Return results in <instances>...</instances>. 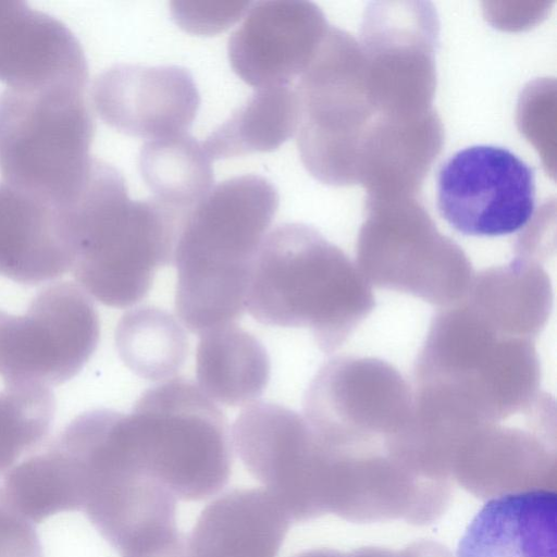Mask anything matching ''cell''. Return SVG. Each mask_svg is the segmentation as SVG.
<instances>
[{
  "label": "cell",
  "mask_w": 557,
  "mask_h": 557,
  "mask_svg": "<svg viewBox=\"0 0 557 557\" xmlns=\"http://www.w3.org/2000/svg\"><path fill=\"white\" fill-rule=\"evenodd\" d=\"M278 205L268 178L245 174L213 186L184 215L173 252L175 309L190 332L244 314L251 267Z\"/></svg>",
  "instance_id": "1"
},
{
  "label": "cell",
  "mask_w": 557,
  "mask_h": 557,
  "mask_svg": "<svg viewBox=\"0 0 557 557\" xmlns=\"http://www.w3.org/2000/svg\"><path fill=\"white\" fill-rule=\"evenodd\" d=\"M534 339L507 334L463 299L432 319L414 363V392L462 422L513 419L537 406Z\"/></svg>",
  "instance_id": "2"
},
{
  "label": "cell",
  "mask_w": 557,
  "mask_h": 557,
  "mask_svg": "<svg viewBox=\"0 0 557 557\" xmlns=\"http://www.w3.org/2000/svg\"><path fill=\"white\" fill-rule=\"evenodd\" d=\"M63 211L74 250L73 275L86 293L115 308L140 301L158 270L173 263L185 215L153 197L131 199L122 174L97 159Z\"/></svg>",
  "instance_id": "3"
},
{
  "label": "cell",
  "mask_w": 557,
  "mask_h": 557,
  "mask_svg": "<svg viewBox=\"0 0 557 557\" xmlns=\"http://www.w3.org/2000/svg\"><path fill=\"white\" fill-rule=\"evenodd\" d=\"M374 307L372 287L359 269L313 228L283 223L264 237L246 294V310L258 322L306 327L331 354Z\"/></svg>",
  "instance_id": "4"
},
{
  "label": "cell",
  "mask_w": 557,
  "mask_h": 557,
  "mask_svg": "<svg viewBox=\"0 0 557 557\" xmlns=\"http://www.w3.org/2000/svg\"><path fill=\"white\" fill-rule=\"evenodd\" d=\"M121 463L182 500H203L228 482L232 438L223 411L185 377L147 389L131 413L117 412Z\"/></svg>",
  "instance_id": "5"
},
{
  "label": "cell",
  "mask_w": 557,
  "mask_h": 557,
  "mask_svg": "<svg viewBox=\"0 0 557 557\" xmlns=\"http://www.w3.org/2000/svg\"><path fill=\"white\" fill-rule=\"evenodd\" d=\"M84 89L7 88L0 94V173L5 183L65 207L90 172L95 124Z\"/></svg>",
  "instance_id": "6"
},
{
  "label": "cell",
  "mask_w": 557,
  "mask_h": 557,
  "mask_svg": "<svg viewBox=\"0 0 557 557\" xmlns=\"http://www.w3.org/2000/svg\"><path fill=\"white\" fill-rule=\"evenodd\" d=\"M232 436L246 469L290 520L304 521L324 510L342 451L302 416L278 404L255 401L236 418Z\"/></svg>",
  "instance_id": "7"
},
{
  "label": "cell",
  "mask_w": 557,
  "mask_h": 557,
  "mask_svg": "<svg viewBox=\"0 0 557 557\" xmlns=\"http://www.w3.org/2000/svg\"><path fill=\"white\" fill-rule=\"evenodd\" d=\"M100 324L87 293L71 282L40 290L23 315L0 323V377L4 385L62 384L96 350Z\"/></svg>",
  "instance_id": "8"
},
{
  "label": "cell",
  "mask_w": 557,
  "mask_h": 557,
  "mask_svg": "<svg viewBox=\"0 0 557 557\" xmlns=\"http://www.w3.org/2000/svg\"><path fill=\"white\" fill-rule=\"evenodd\" d=\"M413 411V392L401 373L374 357L338 356L325 362L304 396V418L337 448L371 438L398 441Z\"/></svg>",
  "instance_id": "9"
},
{
  "label": "cell",
  "mask_w": 557,
  "mask_h": 557,
  "mask_svg": "<svg viewBox=\"0 0 557 557\" xmlns=\"http://www.w3.org/2000/svg\"><path fill=\"white\" fill-rule=\"evenodd\" d=\"M533 169L510 150L467 147L449 157L436 178L440 215L456 232L496 237L519 232L535 211Z\"/></svg>",
  "instance_id": "10"
},
{
  "label": "cell",
  "mask_w": 557,
  "mask_h": 557,
  "mask_svg": "<svg viewBox=\"0 0 557 557\" xmlns=\"http://www.w3.org/2000/svg\"><path fill=\"white\" fill-rule=\"evenodd\" d=\"M91 99L106 124L148 140L186 133L200 106L193 75L176 65H113L95 79Z\"/></svg>",
  "instance_id": "11"
},
{
  "label": "cell",
  "mask_w": 557,
  "mask_h": 557,
  "mask_svg": "<svg viewBox=\"0 0 557 557\" xmlns=\"http://www.w3.org/2000/svg\"><path fill=\"white\" fill-rule=\"evenodd\" d=\"M321 25L319 11L307 2L251 3L228 39L232 70L256 89L287 86L306 67Z\"/></svg>",
  "instance_id": "12"
},
{
  "label": "cell",
  "mask_w": 557,
  "mask_h": 557,
  "mask_svg": "<svg viewBox=\"0 0 557 557\" xmlns=\"http://www.w3.org/2000/svg\"><path fill=\"white\" fill-rule=\"evenodd\" d=\"M84 50L61 21L23 1H0V82L8 88H85Z\"/></svg>",
  "instance_id": "13"
},
{
  "label": "cell",
  "mask_w": 557,
  "mask_h": 557,
  "mask_svg": "<svg viewBox=\"0 0 557 557\" xmlns=\"http://www.w3.org/2000/svg\"><path fill=\"white\" fill-rule=\"evenodd\" d=\"M74 250L62 207L0 183V275L36 285L71 271Z\"/></svg>",
  "instance_id": "14"
},
{
  "label": "cell",
  "mask_w": 557,
  "mask_h": 557,
  "mask_svg": "<svg viewBox=\"0 0 557 557\" xmlns=\"http://www.w3.org/2000/svg\"><path fill=\"white\" fill-rule=\"evenodd\" d=\"M557 494L509 492L483 504L465 530L457 557H556Z\"/></svg>",
  "instance_id": "15"
},
{
  "label": "cell",
  "mask_w": 557,
  "mask_h": 557,
  "mask_svg": "<svg viewBox=\"0 0 557 557\" xmlns=\"http://www.w3.org/2000/svg\"><path fill=\"white\" fill-rule=\"evenodd\" d=\"M290 519L262 488H234L212 500L188 537L191 557H276Z\"/></svg>",
  "instance_id": "16"
},
{
  "label": "cell",
  "mask_w": 557,
  "mask_h": 557,
  "mask_svg": "<svg viewBox=\"0 0 557 557\" xmlns=\"http://www.w3.org/2000/svg\"><path fill=\"white\" fill-rule=\"evenodd\" d=\"M500 331L534 339L545 327L553 308L547 272L521 258L474 274L462 298Z\"/></svg>",
  "instance_id": "17"
},
{
  "label": "cell",
  "mask_w": 557,
  "mask_h": 557,
  "mask_svg": "<svg viewBox=\"0 0 557 557\" xmlns=\"http://www.w3.org/2000/svg\"><path fill=\"white\" fill-rule=\"evenodd\" d=\"M270 374L263 344L235 323L200 334L196 375L199 388L211 400L232 407L255 403L267 388Z\"/></svg>",
  "instance_id": "18"
},
{
  "label": "cell",
  "mask_w": 557,
  "mask_h": 557,
  "mask_svg": "<svg viewBox=\"0 0 557 557\" xmlns=\"http://www.w3.org/2000/svg\"><path fill=\"white\" fill-rule=\"evenodd\" d=\"M299 102L288 86L259 88L201 141L211 160L277 149L297 131Z\"/></svg>",
  "instance_id": "19"
},
{
  "label": "cell",
  "mask_w": 557,
  "mask_h": 557,
  "mask_svg": "<svg viewBox=\"0 0 557 557\" xmlns=\"http://www.w3.org/2000/svg\"><path fill=\"white\" fill-rule=\"evenodd\" d=\"M138 168L153 198L184 214L213 187L212 160L187 132L146 141Z\"/></svg>",
  "instance_id": "20"
},
{
  "label": "cell",
  "mask_w": 557,
  "mask_h": 557,
  "mask_svg": "<svg viewBox=\"0 0 557 557\" xmlns=\"http://www.w3.org/2000/svg\"><path fill=\"white\" fill-rule=\"evenodd\" d=\"M2 491L9 505L34 524L83 508L75 467L52 442L11 468L4 474Z\"/></svg>",
  "instance_id": "21"
},
{
  "label": "cell",
  "mask_w": 557,
  "mask_h": 557,
  "mask_svg": "<svg viewBox=\"0 0 557 557\" xmlns=\"http://www.w3.org/2000/svg\"><path fill=\"white\" fill-rule=\"evenodd\" d=\"M115 345L125 366L149 381L169 380L188 354L182 325L170 312L152 306L137 307L122 315Z\"/></svg>",
  "instance_id": "22"
},
{
  "label": "cell",
  "mask_w": 557,
  "mask_h": 557,
  "mask_svg": "<svg viewBox=\"0 0 557 557\" xmlns=\"http://www.w3.org/2000/svg\"><path fill=\"white\" fill-rule=\"evenodd\" d=\"M54 412L49 387L4 385L0 391V475L46 440Z\"/></svg>",
  "instance_id": "23"
},
{
  "label": "cell",
  "mask_w": 557,
  "mask_h": 557,
  "mask_svg": "<svg viewBox=\"0 0 557 557\" xmlns=\"http://www.w3.org/2000/svg\"><path fill=\"white\" fill-rule=\"evenodd\" d=\"M250 5L249 1H172L170 11L185 32L212 36L238 22Z\"/></svg>",
  "instance_id": "24"
},
{
  "label": "cell",
  "mask_w": 557,
  "mask_h": 557,
  "mask_svg": "<svg viewBox=\"0 0 557 557\" xmlns=\"http://www.w3.org/2000/svg\"><path fill=\"white\" fill-rule=\"evenodd\" d=\"M122 557H191L188 536L180 533L174 539L140 554Z\"/></svg>",
  "instance_id": "25"
},
{
  "label": "cell",
  "mask_w": 557,
  "mask_h": 557,
  "mask_svg": "<svg viewBox=\"0 0 557 557\" xmlns=\"http://www.w3.org/2000/svg\"><path fill=\"white\" fill-rule=\"evenodd\" d=\"M5 314H7V312L0 310V323L3 320V318L5 317Z\"/></svg>",
  "instance_id": "26"
}]
</instances>
